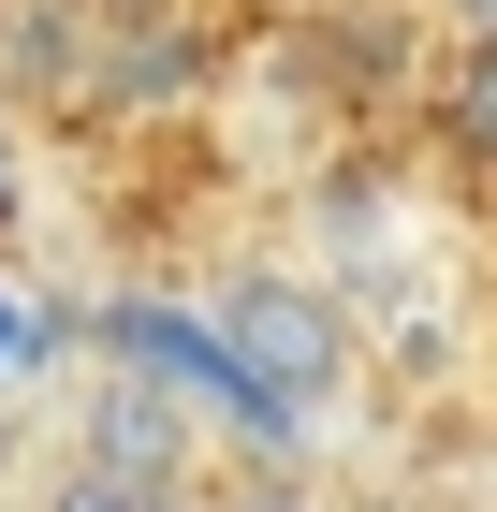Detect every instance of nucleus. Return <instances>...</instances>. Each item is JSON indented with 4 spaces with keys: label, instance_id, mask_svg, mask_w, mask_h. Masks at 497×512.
I'll use <instances>...</instances> for the list:
<instances>
[{
    "label": "nucleus",
    "instance_id": "4",
    "mask_svg": "<svg viewBox=\"0 0 497 512\" xmlns=\"http://www.w3.org/2000/svg\"><path fill=\"white\" fill-rule=\"evenodd\" d=\"M454 44H483V59H497V0H454Z\"/></svg>",
    "mask_w": 497,
    "mask_h": 512
},
{
    "label": "nucleus",
    "instance_id": "5",
    "mask_svg": "<svg viewBox=\"0 0 497 512\" xmlns=\"http://www.w3.org/2000/svg\"><path fill=\"white\" fill-rule=\"evenodd\" d=\"M30 337H44V322H30V308H0V381H15V352H30Z\"/></svg>",
    "mask_w": 497,
    "mask_h": 512
},
{
    "label": "nucleus",
    "instance_id": "1",
    "mask_svg": "<svg viewBox=\"0 0 497 512\" xmlns=\"http://www.w3.org/2000/svg\"><path fill=\"white\" fill-rule=\"evenodd\" d=\"M220 352H234V381H249V410H264V439H293V425L337 410L351 322L322 308L307 278H234V293H220Z\"/></svg>",
    "mask_w": 497,
    "mask_h": 512
},
{
    "label": "nucleus",
    "instance_id": "3",
    "mask_svg": "<svg viewBox=\"0 0 497 512\" xmlns=\"http://www.w3.org/2000/svg\"><path fill=\"white\" fill-rule=\"evenodd\" d=\"M103 469H176V425H161V395H147V381H117V395H103Z\"/></svg>",
    "mask_w": 497,
    "mask_h": 512
},
{
    "label": "nucleus",
    "instance_id": "2",
    "mask_svg": "<svg viewBox=\"0 0 497 512\" xmlns=\"http://www.w3.org/2000/svg\"><path fill=\"white\" fill-rule=\"evenodd\" d=\"M439 147H454L468 176H497V59L483 44H454V74H439Z\"/></svg>",
    "mask_w": 497,
    "mask_h": 512
}]
</instances>
